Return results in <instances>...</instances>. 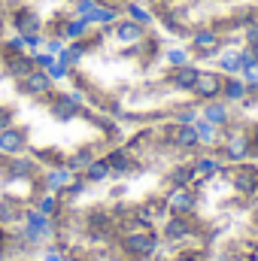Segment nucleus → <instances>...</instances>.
<instances>
[{"label": "nucleus", "instance_id": "e433bc0d", "mask_svg": "<svg viewBox=\"0 0 258 261\" xmlns=\"http://www.w3.org/2000/svg\"><path fill=\"white\" fill-rule=\"evenodd\" d=\"M85 189H88V179H85V176H73V179L67 182L64 195H67V197H79L82 192H85Z\"/></svg>", "mask_w": 258, "mask_h": 261}, {"label": "nucleus", "instance_id": "c03bdc74", "mask_svg": "<svg viewBox=\"0 0 258 261\" xmlns=\"http://www.w3.org/2000/svg\"><path fill=\"white\" fill-rule=\"evenodd\" d=\"M249 143H252V155H258V128L249 134Z\"/></svg>", "mask_w": 258, "mask_h": 261}, {"label": "nucleus", "instance_id": "b1692460", "mask_svg": "<svg viewBox=\"0 0 258 261\" xmlns=\"http://www.w3.org/2000/svg\"><path fill=\"white\" fill-rule=\"evenodd\" d=\"M21 216H24V206H21L18 200H9V197H3V200H0V228L18 225V222H21Z\"/></svg>", "mask_w": 258, "mask_h": 261}, {"label": "nucleus", "instance_id": "f257e3e1", "mask_svg": "<svg viewBox=\"0 0 258 261\" xmlns=\"http://www.w3.org/2000/svg\"><path fill=\"white\" fill-rule=\"evenodd\" d=\"M119 246H122V252H125L128 258H134V261L152 258V255L158 252V234H155L152 228H140V225H134L131 231L122 234Z\"/></svg>", "mask_w": 258, "mask_h": 261}, {"label": "nucleus", "instance_id": "4468645a", "mask_svg": "<svg viewBox=\"0 0 258 261\" xmlns=\"http://www.w3.org/2000/svg\"><path fill=\"white\" fill-rule=\"evenodd\" d=\"M88 31H91L88 18H79V15H70V18H64V21L58 24V37H61L64 43H79V40H85Z\"/></svg>", "mask_w": 258, "mask_h": 261}, {"label": "nucleus", "instance_id": "5701e85b", "mask_svg": "<svg viewBox=\"0 0 258 261\" xmlns=\"http://www.w3.org/2000/svg\"><path fill=\"white\" fill-rule=\"evenodd\" d=\"M82 176L88 179V186H97V182H107V179H113V170H110V161L107 158H94L85 170H82Z\"/></svg>", "mask_w": 258, "mask_h": 261}, {"label": "nucleus", "instance_id": "6ab92c4d", "mask_svg": "<svg viewBox=\"0 0 258 261\" xmlns=\"http://www.w3.org/2000/svg\"><path fill=\"white\" fill-rule=\"evenodd\" d=\"M246 97H249L246 79H240V76H225V82H222V100H225V103H237V100H246Z\"/></svg>", "mask_w": 258, "mask_h": 261}, {"label": "nucleus", "instance_id": "58836bf2", "mask_svg": "<svg viewBox=\"0 0 258 261\" xmlns=\"http://www.w3.org/2000/svg\"><path fill=\"white\" fill-rule=\"evenodd\" d=\"M43 43H46V37H43V34H28V37H24V49H28L31 55H34V52H40V49H43Z\"/></svg>", "mask_w": 258, "mask_h": 261}, {"label": "nucleus", "instance_id": "de8ad7c7", "mask_svg": "<svg viewBox=\"0 0 258 261\" xmlns=\"http://www.w3.org/2000/svg\"><path fill=\"white\" fill-rule=\"evenodd\" d=\"M3 3H6V0H0V9H3Z\"/></svg>", "mask_w": 258, "mask_h": 261}, {"label": "nucleus", "instance_id": "0eeeda50", "mask_svg": "<svg viewBox=\"0 0 258 261\" xmlns=\"http://www.w3.org/2000/svg\"><path fill=\"white\" fill-rule=\"evenodd\" d=\"M194 234V225L189 216H176V213H170L167 216V222H164V228H161V237L167 240V243H183V240H189Z\"/></svg>", "mask_w": 258, "mask_h": 261}, {"label": "nucleus", "instance_id": "2f4dec72", "mask_svg": "<svg viewBox=\"0 0 258 261\" xmlns=\"http://www.w3.org/2000/svg\"><path fill=\"white\" fill-rule=\"evenodd\" d=\"M125 12L131 15V21H137V24H143V28H149V24H152V12H149V9H143V6H140V3H134V0L125 6Z\"/></svg>", "mask_w": 258, "mask_h": 261}, {"label": "nucleus", "instance_id": "bb28decb", "mask_svg": "<svg viewBox=\"0 0 258 261\" xmlns=\"http://www.w3.org/2000/svg\"><path fill=\"white\" fill-rule=\"evenodd\" d=\"M21 222H24V225H31V228H37V231H43L46 237L52 234V219H49L46 213H40L37 206H31V210H24V216H21Z\"/></svg>", "mask_w": 258, "mask_h": 261}, {"label": "nucleus", "instance_id": "c9c22d12", "mask_svg": "<svg viewBox=\"0 0 258 261\" xmlns=\"http://www.w3.org/2000/svg\"><path fill=\"white\" fill-rule=\"evenodd\" d=\"M194 119H197V110H194V107H179V110L173 113V122H176V125H194Z\"/></svg>", "mask_w": 258, "mask_h": 261}, {"label": "nucleus", "instance_id": "aec40b11", "mask_svg": "<svg viewBox=\"0 0 258 261\" xmlns=\"http://www.w3.org/2000/svg\"><path fill=\"white\" fill-rule=\"evenodd\" d=\"M107 161H110L113 179H122V176H128V173H134V170H137L134 158H131L125 149H116V152H110V155H107Z\"/></svg>", "mask_w": 258, "mask_h": 261}, {"label": "nucleus", "instance_id": "37998d69", "mask_svg": "<svg viewBox=\"0 0 258 261\" xmlns=\"http://www.w3.org/2000/svg\"><path fill=\"white\" fill-rule=\"evenodd\" d=\"M173 261H203V258H200L197 252H183V255H176Z\"/></svg>", "mask_w": 258, "mask_h": 261}, {"label": "nucleus", "instance_id": "f8f14e48", "mask_svg": "<svg viewBox=\"0 0 258 261\" xmlns=\"http://www.w3.org/2000/svg\"><path fill=\"white\" fill-rule=\"evenodd\" d=\"M113 34H116V40H119L122 46H140L143 37H146V28L137 24V21H131V18H119V21L113 24Z\"/></svg>", "mask_w": 258, "mask_h": 261}, {"label": "nucleus", "instance_id": "6e6552de", "mask_svg": "<svg viewBox=\"0 0 258 261\" xmlns=\"http://www.w3.org/2000/svg\"><path fill=\"white\" fill-rule=\"evenodd\" d=\"M222 155L228 158V161H246L249 155H252V143H249V134H240V130H234V134H228L225 137V146H222Z\"/></svg>", "mask_w": 258, "mask_h": 261}, {"label": "nucleus", "instance_id": "7c9ffc66", "mask_svg": "<svg viewBox=\"0 0 258 261\" xmlns=\"http://www.w3.org/2000/svg\"><path fill=\"white\" fill-rule=\"evenodd\" d=\"M37 210H40V213H46L49 219H55V216L61 213V200H58V195L46 192V195H43L40 200H37Z\"/></svg>", "mask_w": 258, "mask_h": 261}, {"label": "nucleus", "instance_id": "423d86ee", "mask_svg": "<svg viewBox=\"0 0 258 261\" xmlns=\"http://www.w3.org/2000/svg\"><path fill=\"white\" fill-rule=\"evenodd\" d=\"M3 170L9 179H34L40 173V164L34 158H24V155H3Z\"/></svg>", "mask_w": 258, "mask_h": 261}, {"label": "nucleus", "instance_id": "20e7f679", "mask_svg": "<svg viewBox=\"0 0 258 261\" xmlns=\"http://www.w3.org/2000/svg\"><path fill=\"white\" fill-rule=\"evenodd\" d=\"M222 82H225V76L222 73H216V70H200L197 73V79H194V88L192 94L197 100H216V97H222Z\"/></svg>", "mask_w": 258, "mask_h": 261}, {"label": "nucleus", "instance_id": "f704fd0d", "mask_svg": "<svg viewBox=\"0 0 258 261\" xmlns=\"http://www.w3.org/2000/svg\"><path fill=\"white\" fill-rule=\"evenodd\" d=\"M164 61H167L170 67H183V64H189V49H167Z\"/></svg>", "mask_w": 258, "mask_h": 261}, {"label": "nucleus", "instance_id": "a878e982", "mask_svg": "<svg viewBox=\"0 0 258 261\" xmlns=\"http://www.w3.org/2000/svg\"><path fill=\"white\" fill-rule=\"evenodd\" d=\"M216 64H219V73L222 76H240V52H234V49L219 52L216 55Z\"/></svg>", "mask_w": 258, "mask_h": 261}, {"label": "nucleus", "instance_id": "dca6fc26", "mask_svg": "<svg viewBox=\"0 0 258 261\" xmlns=\"http://www.w3.org/2000/svg\"><path fill=\"white\" fill-rule=\"evenodd\" d=\"M76 173L67 167V164H58V167H49L46 173H43V186H46V192H52V195H61L67 189V182L73 179Z\"/></svg>", "mask_w": 258, "mask_h": 261}, {"label": "nucleus", "instance_id": "a211bd4d", "mask_svg": "<svg viewBox=\"0 0 258 261\" xmlns=\"http://www.w3.org/2000/svg\"><path fill=\"white\" fill-rule=\"evenodd\" d=\"M12 24H15V31H18L21 37H28V34H43V18H40L34 9H18V12L12 15Z\"/></svg>", "mask_w": 258, "mask_h": 261}, {"label": "nucleus", "instance_id": "72a5a7b5", "mask_svg": "<svg viewBox=\"0 0 258 261\" xmlns=\"http://www.w3.org/2000/svg\"><path fill=\"white\" fill-rule=\"evenodd\" d=\"M97 3H100V0H73V15L88 18V15L97 9Z\"/></svg>", "mask_w": 258, "mask_h": 261}, {"label": "nucleus", "instance_id": "7ed1b4c3", "mask_svg": "<svg viewBox=\"0 0 258 261\" xmlns=\"http://www.w3.org/2000/svg\"><path fill=\"white\" fill-rule=\"evenodd\" d=\"M222 37H219V31H210V28H200V31H194L192 34V43H189V49H192L197 58H216L219 52H222Z\"/></svg>", "mask_w": 258, "mask_h": 261}, {"label": "nucleus", "instance_id": "ea45409f", "mask_svg": "<svg viewBox=\"0 0 258 261\" xmlns=\"http://www.w3.org/2000/svg\"><path fill=\"white\" fill-rule=\"evenodd\" d=\"M61 49H64V40H61V37H52V40L43 43V52H49V55H55V58L61 55Z\"/></svg>", "mask_w": 258, "mask_h": 261}, {"label": "nucleus", "instance_id": "49530a36", "mask_svg": "<svg viewBox=\"0 0 258 261\" xmlns=\"http://www.w3.org/2000/svg\"><path fill=\"white\" fill-rule=\"evenodd\" d=\"M0 243H3V228H0Z\"/></svg>", "mask_w": 258, "mask_h": 261}, {"label": "nucleus", "instance_id": "f3484780", "mask_svg": "<svg viewBox=\"0 0 258 261\" xmlns=\"http://www.w3.org/2000/svg\"><path fill=\"white\" fill-rule=\"evenodd\" d=\"M200 116L207 119V122H213L216 128H228V122H231V110H228V103L225 100H207L203 107H200Z\"/></svg>", "mask_w": 258, "mask_h": 261}, {"label": "nucleus", "instance_id": "79ce46f5", "mask_svg": "<svg viewBox=\"0 0 258 261\" xmlns=\"http://www.w3.org/2000/svg\"><path fill=\"white\" fill-rule=\"evenodd\" d=\"M43 261H64V255H61L58 249H46V252H43Z\"/></svg>", "mask_w": 258, "mask_h": 261}, {"label": "nucleus", "instance_id": "393cba45", "mask_svg": "<svg viewBox=\"0 0 258 261\" xmlns=\"http://www.w3.org/2000/svg\"><path fill=\"white\" fill-rule=\"evenodd\" d=\"M192 170H194V179H207V176H213V173L222 170V161L213 158V155H197L192 161Z\"/></svg>", "mask_w": 258, "mask_h": 261}, {"label": "nucleus", "instance_id": "1a4fd4ad", "mask_svg": "<svg viewBox=\"0 0 258 261\" xmlns=\"http://www.w3.org/2000/svg\"><path fill=\"white\" fill-rule=\"evenodd\" d=\"M49 113H52V119H58V122H70L73 116H79V100L67 91V94H49Z\"/></svg>", "mask_w": 258, "mask_h": 261}, {"label": "nucleus", "instance_id": "473e14b6", "mask_svg": "<svg viewBox=\"0 0 258 261\" xmlns=\"http://www.w3.org/2000/svg\"><path fill=\"white\" fill-rule=\"evenodd\" d=\"M3 55H24V37L15 34V37L3 40Z\"/></svg>", "mask_w": 258, "mask_h": 261}, {"label": "nucleus", "instance_id": "a19ab883", "mask_svg": "<svg viewBox=\"0 0 258 261\" xmlns=\"http://www.w3.org/2000/svg\"><path fill=\"white\" fill-rule=\"evenodd\" d=\"M9 125H15V110L12 107H0V130H6Z\"/></svg>", "mask_w": 258, "mask_h": 261}, {"label": "nucleus", "instance_id": "4c0bfd02", "mask_svg": "<svg viewBox=\"0 0 258 261\" xmlns=\"http://www.w3.org/2000/svg\"><path fill=\"white\" fill-rule=\"evenodd\" d=\"M46 73H49V76H52V79H55V82H61V79H67V76H70V73H73V70H67V67L61 64V61H58V58H55V61H52V64L46 67Z\"/></svg>", "mask_w": 258, "mask_h": 261}, {"label": "nucleus", "instance_id": "9b49d317", "mask_svg": "<svg viewBox=\"0 0 258 261\" xmlns=\"http://www.w3.org/2000/svg\"><path fill=\"white\" fill-rule=\"evenodd\" d=\"M197 73H200V67L192 64V61L183 64V67H170V70H167V85H170L173 91H192Z\"/></svg>", "mask_w": 258, "mask_h": 261}, {"label": "nucleus", "instance_id": "39448f33", "mask_svg": "<svg viewBox=\"0 0 258 261\" xmlns=\"http://www.w3.org/2000/svg\"><path fill=\"white\" fill-rule=\"evenodd\" d=\"M194 206H197V195L192 192V186H183V189H170L164 197V210L176 213V216H192Z\"/></svg>", "mask_w": 258, "mask_h": 261}, {"label": "nucleus", "instance_id": "c85d7f7f", "mask_svg": "<svg viewBox=\"0 0 258 261\" xmlns=\"http://www.w3.org/2000/svg\"><path fill=\"white\" fill-rule=\"evenodd\" d=\"M94 158H97V155H94V149H91V146H85V149H76V152L67 158L64 164L73 170V173H79V170H85V167H88Z\"/></svg>", "mask_w": 258, "mask_h": 261}, {"label": "nucleus", "instance_id": "a18cd8bd", "mask_svg": "<svg viewBox=\"0 0 258 261\" xmlns=\"http://www.w3.org/2000/svg\"><path fill=\"white\" fill-rule=\"evenodd\" d=\"M252 261H258V249H255V255H252Z\"/></svg>", "mask_w": 258, "mask_h": 261}, {"label": "nucleus", "instance_id": "f03ea898", "mask_svg": "<svg viewBox=\"0 0 258 261\" xmlns=\"http://www.w3.org/2000/svg\"><path fill=\"white\" fill-rule=\"evenodd\" d=\"M52 88H55V79H52L43 67H34L28 76L18 79V91L28 94V97H49Z\"/></svg>", "mask_w": 258, "mask_h": 261}, {"label": "nucleus", "instance_id": "ddd939ff", "mask_svg": "<svg viewBox=\"0 0 258 261\" xmlns=\"http://www.w3.org/2000/svg\"><path fill=\"white\" fill-rule=\"evenodd\" d=\"M167 140H170V146H176V149H183V152H192V149L200 146L194 125H170V128H167Z\"/></svg>", "mask_w": 258, "mask_h": 261}, {"label": "nucleus", "instance_id": "cd10ccee", "mask_svg": "<svg viewBox=\"0 0 258 261\" xmlns=\"http://www.w3.org/2000/svg\"><path fill=\"white\" fill-rule=\"evenodd\" d=\"M167 179H170V189H183V186H192V182H194L192 164H176V167H170Z\"/></svg>", "mask_w": 258, "mask_h": 261}, {"label": "nucleus", "instance_id": "9d476101", "mask_svg": "<svg viewBox=\"0 0 258 261\" xmlns=\"http://www.w3.org/2000/svg\"><path fill=\"white\" fill-rule=\"evenodd\" d=\"M28 149V130L18 125H9L0 130V155H21Z\"/></svg>", "mask_w": 258, "mask_h": 261}, {"label": "nucleus", "instance_id": "4be33fe9", "mask_svg": "<svg viewBox=\"0 0 258 261\" xmlns=\"http://www.w3.org/2000/svg\"><path fill=\"white\" fill-rule=\"evenodd\" d=\"M119 18H122V9H119L116 3H97V9L88 15V24H104V28H113Z\"/></svg>", "mask_w": 258, "mask_h": 261}, {"label": "nucleus", "instance_id": "2eb2a0df", "mask_svg": "<svg viewBox=\"0 0 258 261\" xmlns=\"http://www.w3.org/2000/svg\"><path fill=\"white\" fill-rule=\"evenodd\" d=\"M234 189L240 192V195H246V197H252L258 195V170L252 167V164H240L237 170H234Z\"/></svg>", "mask_w": 258, "mask_h": 261}, {"label": "nucleus", "instance_id": "c756f323", "mask_svg": "<svg viewBox=\"0 0 258 261\" xmlns=\"http://www.w3.org/2000/svg\"><path fill=\"white\" fill-rule=\"evenodd\" d=\"M194 130H197L200 146H213V143L219 140V128H216L213 122H207L203 116H197V119H194Z\"/></svg>", "mask_w": 258, "mask_h": 261}, {"label": "nucleus", "instance_id": "412c9836", "mask_svg": "<svg viewBox=\"0 0 258 261\" xmlns=\"http://www.w3.org/2000/svg\"><path fill=\"white\" fill-rule=\"evenodd\" d=\"M34 55H6V64H3V70H6V76H12V79H21V76H28L31 70H34Z\"/></svg>", "mask_w": 258, "mask_h": 261}]
</instances>
